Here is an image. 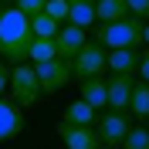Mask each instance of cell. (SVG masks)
I'll use <instances>...</instances> for the list:
<instances>
[{"instance_id":"6da1fadb","label":"cell","mask_w":149,"mask_h":149,"mask_svg":"<svg viewBox=\"0 0 149 149\" xmlns=\"http://www.w3.org/2000/svg\"><path fill=\"white\" fill-rule=\"evenodd\" d=\"M31 41H34L31 17H27V14H20L17 7H7L3 14H0V58H7L10 65L27 61Z\"/></svg>"},{"instance_id":"7a4b0ae2","label":"cell","mask_w":149,"mask_h":149,"mask_svg":"<svg viewBox=\"0 0 149 149\" xmlns=\"http://www.w3.org/2000/svg\"><path fill=\"white\" fill-rule=\"evenodd\" d=\"M142 24L136 14L122 20H112V24H102L95 27V44H102L105 51H115V47H139L142 44Z\"/></svg>"},{"instance_id":"3957f363","label":"cell","mask_w":149,"mask_h":149,"mask_svg":"<svg viewBox=\"0 0 149 149\" xmlns=\"http://www.w3.org/2000/svg\"><path fill=\"white\" fill-rule=\"evenodd\" d=\"M10 98H14L20 109H31V105L41 98V81H37L34 65L20 61V65L10 68Z\"/></svg>"},{"instance_id":"277c9868","label":"cell","mask_w":149,"mask_h":149,"mask_svg":"<svg viewBox=\"0 0 149 149\" xmlns=\"http://www.w3.org/2000/svg\"><path fill=\"white\" fill-rule=\"evenodd\" d=\"M105 68H109V51L95 41H85L81 51L71 58V74L78 81L81 78H98V74H105Z\"/></svg>"},{"instance_id":"5b68a950","label":"cell","mask_w":149,"mask_h":149,"mask_svg":"<svg viewBox=\"0 0 149 149\" xmlns=\"http://www.w3.org/2000/svg\"><path fill=\"white\" fill-rule=\"evenodd\" d=\"M37 71V81H41V95H54L61 92L65 85H71V61H61V58H54V61H44V65H34Z\"/></svg>"},{"instance_id":"8992f818","label":"cell","mask_w":149,"mask_h":149,"mask_svg":"<svg viewBox=\"0 0 149 149\" xmlns=\"http://www.w3.org/2000/svg\"><path fill=\"white\" fill-rule=\"evenodd\" d=\"M98 139H102V146H109V149H115V146H122V139L129 136V129H132V122H129V112H105V115H98Z\"/></svg>"},{"instance_id":"52a82bcc","label":"cell","mask_w":149,"mask_h":149,"mask_svg":"<svg viewBox=\"0 0 149 149\" xmlns=\"http://www.w3.org/2000/svg\"><path fill=\"white\" fill-rule=\"evenodd\" d=\"M58 139L65 142V149H98L102 139H98V132L92 125H71V122H58Z\"/></svg>"},{"instance_id":"ba28073f","label":"cell","mask_w":149,"mask_h":149,"mask_svg":"<svg viewBox=\"0 0 149 149\" xmlns=\"http://www.w3.org/2000/svg\"><path fill=\"white\" fill-rule=\"evenodd\" d=\"M27 119H24V109H20L14 98H3L0 95V142H10L24 132Z\"/></svg>"},{"instance_id":"9c48e42d","label":"cell","mask_w":149,"mask_h":149,"mask_svg":"<svg viewBox=\"0 0 149 149\" xmlns=\"http://www.w3.org/2000/svg\"><path fill=\"white\" fill-rule=\"evenodd\" d=\"M85 44V27H74V24H68V27H58L54 34V51L61 61H71L78 51H81Z\"/></svg>"},{"instance_id":"30bf717a","label":"cell","mask_w":149,"mask_h":149,"mask_svg":"<svg viewBox=\"0 0 149 149\" xmlns=\"http://www.w3.org/2000/svg\"><path fill=\"white\" fill-rule=\"evenodd\" d=\"M105 85H109V109L112 112H129V95H132L136 78L132 74H112V78H105Z\"/></svg>"},{"instance_id":"8fae6325","label":"cell","mask_w":149,"mask_h":149,"mask_svg":"<svg viewBox=\"0 0 149 149\" xmlns=\"http://www.w3.org/2000/svg\"><path fill=\"white\" fill-rule=\"evenodd\" d=\"M81 98L88 105H92L95 112L98 109H109V85H105V78L98 74V78H81Z\"/></svg>"},{"instance_id":"7c38bea8","label":"cell","mask_w":149,"mask_h":149,"mask_svg":"<svg viewBox=\"0 0 149 149\" xmlns=\"http://www.w3.org/2000/svg\"><path fill=\"white\" fill-rule=\"evenodd\" d=\"M139 68V47H115L109 51V71L112 74H132Z\"/></svg>"},{"instance_id":"4fadbf2b","label":"cell","mask_w":149,"mask_h":149,"mask_svg":"<svg viewBox=\"0 0 149 149\" xmlns=\"http://www.w3.org/2000/svg\"><path fill=\"white\" fill-rule=\"evenodd\" d=\"M68 24L88 31L95 24V0H68Z\"/></svg>"},{"instance_id":"5bb4252c","label":"cell","mask_w":149,"mask_h":149,"mask_svg":"<svg viewBox=\"0 0 149 149\" xmlns=\"http://www.w3.org/2000/svg\"><path fill=\"white\" fill-rule=\"evenodd\" d=\"M129 17V7L125 0H95V20L98 24H112V20Z\"/></svg>"},{"instance_id":"9a60e30c","label":"cell","mask_w":149,"mask_h":149,"mask_svg":"<svg viewBox=\"0 0 149 149\" xmlns=\"http://www.w3.org/2000/svg\"><path fill=\"white\" fill-rule=\"evenodd\" d=\"M129 112L136 119H149V81H136L132 85V95H129Z\"/></svg>"},{"instance_id":"2e32d148","label":"cell","mask_w":149,"mask_h":149,"mask_svg":"<svg viewBox=\"0 0 149 149\" xmlns=\"http://www.w3.org/2000/svg\"><path fill=\"white\" fill-rule=\"evenodd\" d=\"M95 119H98V112L85 102V98H78V102H71L65 109V122H71V125H92Z\"/></svg>"},{"instance_id":"e0dca14e","label":"cell","mask_w":149,"mask_h":149,"mask_svg":"<svg viewBox=\"0 0 149 149\" xmlns=\"http://www.w3.org/2000/svg\"><path fill=\"white\" fill-rule=\"evenodd\" d=\"M58 51H54V41L51 37H34L31 41V51H27V61L31 65H44V61H54Z\"/></svg>"},{"instance_id":"ac0fdd59","label":"cell","mask_w":149,"mask_h":149,"mask_svg":"<svg viewBox=\"0 0 149 149\" xmlns=\"http://www.w3.org/2000/svg\"><path fill=\"white\" fill-rule=\"evenodd\" d=\"M58 24L54 17H47V14H37V17H31V31H34V37H51L54 41V34H58Z\"/></svg>"},{"instance_id":"d6986e66","label":"cell","mask_w":149,"mask_h":149,"mask_svg":"<svg viewBox=\"0 0 149 149\" xmlns=\"http://www.w3.org/2000/svg\"><path fill=\"white\" fill-rule=\"evenodd\" d=\"M122 149H149V129H142V125L129 129V136L122 139Z\"/></svg>"},{"instance_id":"ffe728a7","label":"cell","mask_w":149,"mask_h":149,"mask_svg":"<svg viewBox=\"0 0 149 149\" xmlns=\"http://www.w3.org/2000/svg\"><path fill=\"white\" fill-rule=\"evenodd\" d=\"M44 14H47V17H54L58 24L68 20V0H47V3H44Z\"/></svg>"},{"instance_id":"44dd1931","label":"cell","mask_w":149,"mask_h":149,"mask_svg":"<svg viewBox=\"0 0 149 149\" xmlns=\"http://www.w3.org/2000/svg\"><path fill=\"white\" fill-rule=\"evenodd\" d=\"M44 3H47V0H14V7H17L20 14H27V17L44 14Z\"/></svg>"},{"instance_id":"7402d4cb","label":"cell","mask_w":149,"mask_h":149,"mask_svg":"<svg viewBox=\"0 0 149 149\" xmlns=\"http://www.w3.org/2000/svg\"><path fill=\"white\" fill-rule=\"evenodd\" d=\"M125 7L136 17H149V0H125Z\"/></svg>"},{"instance_id":"603a6c76","label":"cell","mask_w":149,"mask_h":149,"mask_svg":"<svg viewBox=\"0 0 149 149\" xmlns=\"http://www.w3.org/2000/svg\"><path fill=\"white\" fill-rule=\"evenodd\" d=\"M7 88H10V68L3 65V61H0V95L7 92Z\"/></svg>"},{"instance_id":"cb8c5ba5","label":"cell","mask_w":149,"mask_h":149,"mask_svg":"<svg viewBox=\"0 0 149 149\" xmlns=\"http://www.w3.org/2000/svg\"><path fill=\"white\" fill-rule=\"evenodd\" d=\"M139 74L142 81H149V54H139Z\"/></svg>"},{"instance_id":"d4e9b609","label":"cell","mask_w":149,"mask_h":149,"mask_svg":"<svg viewBox=\"0 0 149 149\" xmlns=\"http://www.w3.org/2000/svg\"><path fill=\"white\" fill-rule=\"evenodd\" d=\"M142 41H146V44H149V24H146V27H142Z\"/></svg>"},{"instance_id":"484cf974","label":"cell","mask_w":149,"mask_h":149,"mask_svg":"<svg viewBox=\"0 0 149 149\" xmlns=\"http://www.w3.org/2000/svg\"><path fill=\"white\" fill-rule=\"evenodd\" d=\"M0 14H3V7H0Z\"/></svg>"},{"instance_id":"4316f807","label":"cell","mask_w":149,"mask_h":149,"mask_svg":"<svg viewBox=\"0 0 149 149\" xmlns=\"http://www.w3.org/2000/svg\"><path fill=\"white\" fill-rule=\"evenodd\" d=\"M105 149H109V146H105Z\"/></svg>"}]
</instances>
